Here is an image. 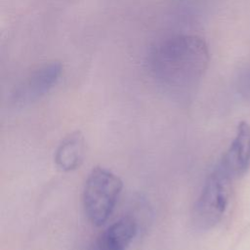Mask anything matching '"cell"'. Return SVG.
I'll list each match as a JSON object with an SVG mask.
<instances>
[{
    "mask_svg": "<svg viewBox=\"0 0 250 250\" xmlns=\"http://www.w3.org/2000/svg\"><path fill=\"white\" fill-rule=\"evenodd\" d=\"M205 40L194 34H177L157 43L148 55L152 79L165 91L184 95L198 85L209 64Z\"/></svg>",
    "mask_w": 250,
    "mask_h": 250,
    "instance_id": "1",
    "label": "cell"
},
{
    "mask_svg": "<svg viewBox=\"0 0 250 250\" xmlns=\"http://www.w3.org/2000/svg\"><path fill=\"white\" fill-rule=\"evenodd\" d=\"M123 188L122 180L110 170L95 167L89 173L82 194L84 212L95 226L104 225L112 214Z\"/></svg>",
    "mask_w": 250,
    "mask_h": 250,
    "instance_id": "2",
    "label": "cell"
},
{
    "mask_svg": "<svg viewBox=\"0 0 250 250\" xmlns=\"http://www.w3.org/2000/svg\"><path fill=\"white\" fill-rule=\"evenodd\" d=\"M232 181L216 164L207 177L192 208V224L197 229L209 230L220 223L229 202Z\"/></svg>",
    "mask_w": 250,
    "mask_h": 250,
    "instance_id": "3",
    "label": "cell"
},
{
    "mask_svg": "<svg viewBox=\"0 0 250 250\" xmlns=\"http://www.w3.org/2000/svg\"><path fill=\"white\" fill-rule=\"evenodd\" d=\"M62 73L60 62H44L31 70L13 90L12 103L23 106L33 104L46 96L59 82Z\"/></svg>",
    "mask_w": 250,
    "mask_h": 250,
    "instance_id": "4",
    "label": "cell"
},
{
    "mask_svg": "<svg viewBox=\"0 0 250 250\" xmlns=\"http://www.w3.org/2000/svg\"><path fill=\"white\" fill-rule=\"evenodd\" d=\"M217 165L232 180L243 177L250 168V124L241 121L235 136Z\"/></svg>",
    "mask_w": 250,
    "mask_h": 250,
    "instance_id": "5",
    "label": "cell"
},
{
    "mask_svg": "<svg viewBox=\"0 0 250 250\" xmlns=\"http://www.w3.org/2000/svg\"><path fill=\"white\" fill-rule=\"evenodd\" d=\"M138 231L137 221L122 217L109 225L98 237L96 250H127Z\"/></svg>",
    "mask_w": 250,
    "mask_h": 250,
    "instance_id": "6",
    "label": "cell"
},
{
    "mask_svg": "<svg viewBox=\"0 0 250 250\" xmlns=\"http://www.w3.org/2000/svg\"><path fill=\"white\" fill-rule=\"evenodd\" d=\"M86 151V143L80 132H73L65 137L55 152V162L58 168L70 172L80 167Z\"/></svg>",
    "mask_w": 250,
    "mask_h": 250,
    "instance_id": "7",
    "label": "cell"
},
{
    "mask_svg": "<svg viewBox=\"0 0 250 250\" xmlns=\"http://www.w3.org/2000/svg\"><path fill=\"white\" fill-rule=\"evenodd\" d=\"M249 86H250V77H249Z\"/></svg>",
    "mask_w": 250,
    "mask_h": 250,
    "instance_id": "8",
    "label": "cell"
}]
</instances>
